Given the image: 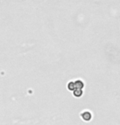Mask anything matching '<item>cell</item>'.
I'll return each mask as SVG.
<instances>
[{
	"instance_id": "1",
	"label": "cell",
	"mask_w": 120,
	"mask_h": 125,
	"mask_svg": "<svg viewBox=\"0 0 120 125\" xmlns=\"http://www.w3.org/2000/svg\"><path fill=\"white\" fill-rule=\"evenodd\" d=\"M81 116H82V118H83L85 120H89L91 118V114L89 112H85V113H83V114L81 115Z\"/></svg>"
},
{
	"instance_id": "2",
	"label": "cell",
	"mask_w": 120,
	"mask_h": 125,
	"mask_svg": "<svg viewBox=\"0 0 120 125\" xmlns=\"http://www.w3.org/2000/svg\"><path fill=\"white\" fill-rule=\"evenodd\" d=\"M76 88V85H75V83H69L68 84V89H70L71 91L74 90Z\"/></svg>"
}]
</instances>
